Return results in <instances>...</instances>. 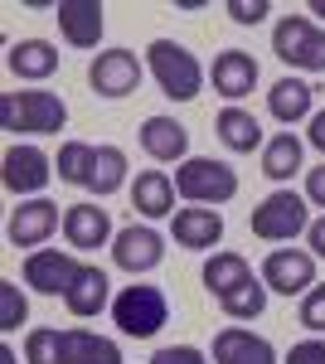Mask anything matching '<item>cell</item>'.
<instances>
[{
    "mask_svg": "<svg viewBox=\"0 0 325 364\" xmlns=\"http://www.w3.org/2000/svg\"><path fill=\"white\" fill-rule=\"evenodd\" d=\"M0 127L15 136H54L68 127V102L44 87H25V92H0Z\"/></svg>",
    "mask_w": 325,
    "mask_h": 364,
    "instance_id": "6da1fadb",
    "label": "cell"
},
{
    "mask_svg": "<svg viewBox=\"0 0 325 364\" xmlns=\"http://www.w3.org/2000/svg\"><path fill=\"white\" fill-rule=\"evenodd\" d=\"M146 63H151V73H156V83H161V92L170 102H194V97H199L204 68H199V58H194L185 44H175V39H151Z\"/></svg>",
    "mask_w": 325,
    "mask_h": 364,
    "instance_id": "7a4b0ae2",
    "label": "cell"
},
{
    "mask_svg": "<svg viewBox=\"0 0 325 364\" xmlns=\"http://www.w3.org/2000/svg\"><path fill=\"white\" fill-rule=\"evenodd\" d=\"M175 195L190 199V204H228L238 195V170L228 161H214V156H190L185 166L175 170Z\"/></svg>",
    "mask_w": 325,
    "mask_h": 364,
    "instance_id": "3957f363",
    "label": "cell"
},
{
    "mask_svg": "<svg viewBox=\"0 0 325 364\" xmlns=\"http://www.w3.org/2000/svg\"><path fill=\"white\" fill-rule=\"evenodd\" d=\"M165 321H170V301H165L161 287H122L117 296H112V326L122 331V336L132 340H151L161 331Z\"/></svg>",
    "mask_w": 325,
    "mask_h": 364,
    "instance_id": "277c9868",
    "label": "cell"
},
{
    "mask_svg": "<svg viewBox=\"0 0 325 364\" xmlns=\"http://www.w3.org/2000/svg\"><path fill=\"white\" fill-rule=\"evenodd\" d=\"M306 209H311L306 195H297V190H272V195L252 209L247 228H252L262 243H292L297 233L311 228V214H306Z\"/></svg>",
    "mask_w": 325,
    "mask_h": 364,
    "instance_id": "5b68a950",
    "label": "cell"
},
{
    "mask_svg": "<svg viewBox=\"0 0 325 364\" xmlns=\"http://www.w3.org/2000/svg\"><path fill=\"white\" fill-rule=\"evenodd\" d=\"M272 54L292 68L325 73V29H316L306 15H282L272 29Z\"/></svg>",
    "mask_w": 325,
    "mask_h": 364,
    "instance_id": "8992f818",
    "label": "cell"
},
{
    "mask_svg": "<svg viewBox=\"0 0 325 364\" xmlns=\"http://www.w3.org/2000/svg\"><path fill=\"white\" fill-rule=\"evenodd\" d=\"M0 180H5V190L10 195H20V199H39V190L54 180V161L39 151V146H10L5 151V161H0Z\"/></svg>",
    "mask_w": 325,
    "mask_h": 364,
    "instance_id": "52a82bcc",
    "label": "cell"
},
{
    "mask_svg": "<svg viewBox=\"0 0 325 364\" xmlns=\"http://www.w3.org/2000/svg\"><path fill=\"white\" fill-rule=\"evenodd\" d=\"M78 272H82L78 252H63V248H34L25 257V287H34L39 296H68Z\"/></svg>",
    "mask_w": 325,
    "mask_h": 364,
    "instance_id": "ba28073f",
    "label": "cell"
},
{
    "mask_svg": "<svg viewBox=\"0 0 325 364\" xmlns=\"http://www.w3.org/2000/svg\"><path fill=\"white\" fill-rule=\"evenodd\" d=\"M262 282H267V291H282V296H306L316 287V252L272 248L262 262Z\"/></svg>",
    "mask_w": 325,
    "mask_h": 364,
    "instance_id": "9c48e42d",
    "label": "cell"
},
{
    "mask_svg": "<svg viewBox=\"0 0 325 364\" xmlns=\"http://www.w3.org/2000/svg\"><path fill=\"white\" fill-rule=\"evenodd\" d=\"M87 83L97 97H132L141 87V58L132 49H102L87 63Z\"/></svg>",
    "mask_w": 325,
    "mask_h": 364,
    "instance_id": "30bf717a",
    "label": "cell"
},
{
    "mask_svg": "<svg viewBox=\"0 0 325 364\" xmlns=\"http://www.w3.org/2000/svg\"><path fill=\"white\" fill-rule=\"evenodd\" d=\"M165 257V238L156 233L151 224H127L117 238H112V262L122 267V272H156Z\"/></svg>",
    "mask_w": 325,
    "mask_h": 364,
    "instance_id": "8fae6325",
    "label": "cell"
},
{
    "mask_svg": "<svg viewBox=\"0 0 325 364\" xmlns=\"http://www.w3.org/2000/svg\"><path fill=\"white\" fill-rule=\"evenodd\" d=\"M54 228H58V204L54 199H20V209H15L10 224H5V238H10L15 248L34 252Z\"/></svg>",
    "mask_w": 325,
    "mask_h": 364,
    "instance_id": "7c38bea8",
    "label": "cell"
},
{
    "mask_svg": "<svg viewBox=\"0 0 325 364\" xmlns=\"http://www.w3.org/2000/svg\"><path fill=\"white\" fill-rule=\"evenodd\" d=\"M63 238H68L73 252H97V248H107L117 233H112L107 209H97V204H68L63 209Z\"/></svg>",
    "mask_w": 325,
    "mask_h": 364,
    "instance_id": "4fadbf2b",
    "label": "cell"
},
{
    "mask_svg": "<svg viewBox=\"0 0 325 364\" xmlns=\"http://www.w3.org/2000/svg\"><path fill=\"white\" fill-rule=\"evenodd\" d=\"M54 20H58L63 39H68L73 49H97V39H102V29H107L97 0H58Z\"/></svg>",
    "mask_w": 325,
    "mask_h": 364,
    "instance_id": "5bb4252c",
    "label": "cell"
},
{
    "mask_svg": "<svg viewBox=\"0 0 325 364\" xmlns=\"http://www.w3.org/2000/svg\"><path fill=\"white\" fill-rule=\"evenodd\" d=\"M141 151L151 161H175L185 166L190 161V132L175 122V117H146L141 122Z\"/></svg>",
    "mask_w": 325,
    "mask_h": 364,
    "instance_id": "9a60e30c",
    "label": "cell"
},
{
    "mask_svg": "<svg viewBox=\"0 0 325 364\" xmlns=\"http://www.w3.org/2000/svg\"><path fill=\"white\" fill-rule=\"evenodd\" d=\"M214 364H277L267 336H252L243 326H223L214 336Z\"/></svg>",
    "mask_w": 325,
    "mask_h": 364,
    "instance_id": "2e32d148",
    "label": "cell"
},
{
    "mask_svg": "<svg viewBox=\"0 0 325 364\" xmlns=\"http://www.w3.org/2000/svg\"><path fill=\"white\" fill-rule=\"evenodd\" d=\"M58 364H122V345L97 331H58Z\"/></svg>",
    "mask_w": 325,
    "mask_h": 364,
    "instance_id": "e0dca14e",
    "label": "cell"
},
{
    "mask_svg": "<svg viewBox=\"0 0 325 364\" xmlns=\"http://www.w3.org/2000/svg\"><path fill=\"white\" fill-rule=\"evenodd\" d=\"M170 233H175L180 248H194V252L218 248V238H223V214H218V209H204V204H194V209H175Z\"/></svg>",
    "mask_w": 325,
    "mask_h": 364,
    "instance_id": "ac0fdd59",
    "label": "cell"
},
{
    "mask_svg": "<svg viewBox=\"0 0 325 364\" xmlns=\"http://www.w3.org/2000/svg\"><path fill=\"white\" fill-rule=\"evenodd\" d=\"M5 68H10L20 83H44V78L58 73V49L49 39H20V44H10Z\"/></svg>",
    "mask_w": 325,
    "mask_h": 364,
    "instance_id": "d6986e66",
    "label": "cell"
},
{
    "mask_svg": "<svg viewBox=\"0 0 325 364\" xmlns=\"http://www.w3.org/2000/svg\"><path fill=\"white\" fill-rule=\"evenodd\" d=\"M257 87V58L247 49H223L214 54V92H223L228 102H238Z\"/></svg>",
    "mask_w": 325,
    "mask_h": 364,
    "instance_id": "ffe728a7",
    "label": "cell"
},
{
    "mask_svg": "<svg viewBox=\"0 0 325 364\" xmlns=\"http://www.w3.org/2000/svg\"><path fill=\"white\" fill-rule=\"evenodd\" d=\"M132 204L141 219H175V180L165 170H141L132 185Z\"/></svg>",
    "mask_w": 325,
    "mask_h": 364,
    "instance_id": "44dd1931",
    "label": "cell"
},
{
    "mask_svg": "<svg viewBox=\"0 0 325 364\" xmlns=\"http://www.w3.org/2000/svg\"><path fill=\"white\" fill-rule=\"evenodd\" d=\"M311 107H316V87L301 83V78H277L267 92V112L282 122V127H297V122H311Z\"/></svg>",
    "mask_w": 325,
    "mask_h": 364,
    "instance_id": "7402d4cb",
    "label": "cell"
},
{
    "mask_svg": "<svg viewBox=\"0 0 325 364\" xmlns=\"http://www.w3.org/2000/svg\"><path fill=\"white\" fill-rule=\"evenodd\" d=\"M63 306L73 311V316H97L102 306H112V282L107 272L97 267V262H82V272L73 277V287H68V296H63Z\"/></svg>",
    "mask_w": 325,
    "mask_h": 364,
    "instance_id": "603a6c76",
    "label": "cell"
},
{
    "mask_svg": "<svg viewBox=\"0 0 325 364\" xmlns=\"http://www.w3.org/2000/svg\"><path fill=\"white\" fill-rule=\"evenodd\" d=\"M214 132H218V141H223L228 151H238V156L257 151V146H267V141H262V127H257V117L243 112V107H223V112L214 117Z\"/></svg>",
    "mask_w": 325,
    "mask_h": 364,
    "instance_id": "cb8c5ba5",
    "label": "cell"
},
{
    "mask_svg": "<svg viewBox=\"0 0 325 364\" xmlns=\"http://www.w3.org/2000/svg\"><path fill=\"white\" fill-rule=\"evenodd\" d=\"M301 151H306V146H301L297 132H277V136L262 146V175L277 180V185H282V180H292V175L301 170Z\"/></svg>",
    "mask_w": 325,
    "mask_h": 364,
    "instance_id": "d4e9b609",
    "label": "cell"
},
{
    "mask_svg": "<svg viewBox=\"0 0 325 364\" xmlns=\"http://www.w3.org/2000/svg\"><path fill=\"white\" fill-rule=\"evenodd\" d=\"M243 282H252V267H247V257H238V252H214V257L204 262V287H209V296H228V291H238Z\"/></svg>",
    "mask_w": 325,
    "mask_h": 364,
    "instance_id": "484cf974",
    "label": "cell"
},
{
    "mask_svg": "<svg viewBox=\"0 0 325 364\" xmlns=\"http://www.w3.org/2000/svg\"><path fill=\"white\" fill-rule=\"evenodd\" d=\"M122 185H127V151H122V146H97L87 190H92L97 199H107V195H117Z\"/></svg>",
    "mask_w": 325,
    "mask_h": 364,
    "instance_id": "4316f807",
    "label": "cell"
},
{
    "mask_svg": "<svg viewBox=\"0 0 325 364\" xmlns=\"http://www.w3.org/2000/svg\"><path fill=\"white\" fill-rule=\"evenodd\" d=\"M218 306H223V316H228V321H257V316L267 311V282H262V277L243 282L238 291L218 296Z\"/></svg>",
    "mask_w": 325,
    "mask_h": 364,
    "instance_id": "83f0119b",
    "label": "cell"
},
{
    "mask_svg": "<svg viewBox=\"0 0 325 364\" xmlns=\"http://www.w3.org/2000/svg\"><path fill=\"white\" fill-rule=\"evenodd\" d=\"M92 156H97V146H87V141H63V146H58V180H63V185H82V190H87Z\"/></svg>",
    "mask_w": 325,
    "mask_h": 364,
    "instance_id": "f1b7e54d",
    "label": "cell"
},
{
    "mask_svg": "<svg viewBox=\"0 0 325 364\" xmlns=\"http://www.w3.org/2000/svg\"><path fill=\"white\" fill-rule=\"evenodd\" d=\"M29 321V301H25V291L15 287V282L5 277L0 282V331H20Z\"/></svg>",
    "mask_w": 325,
    "mask_h": 364,
    "instance_id": "f546056e",
    "label": "cell"
},
{
    "mask_svg": "<svg viewBox=\"0 0 325 364\" xmlns=\"http://www.w3.org/2000/svg\"><path fill=\"white\" fill-rule=\"evenodd\" d=\"M25 364H58V331L39 326L25 336Z\"/></svg>",
    "mask_w": 325,
    "mask_h": 364,
    "instance_id": "4dcf8cb0",
    "label": "cell"
},
{
    "mask_svg": "<svg viewBox=\"0 0 325 364\" xmlns=\"http://www.w3.org/2000/svg\"><path fill=\"white\" fill-rule=\"evenodd\" d=\"M301 326L316 331V336L325 331V282H316V287L301 296Z\"/></svg>",
    "mask_w": 325,
    "mask_h": 364,
    "instance_id": "1f68e13d",
    "label": "cell"
},
{
    "mask_svg": "<svg viewBox=\"0 0 325 364\" xmlns=\"http://www.w3.org/2000/svg\"><path fill=\"white\" fill-rule=\"evenodd\" d=\"M151 364H209L204 350H194V345H165L151 355Z\"/></svg>",
    "mask_w": 325,
    "mask_h": 364,
    "instance_id": "d6a6232c",
    "label": "cell"
},
{
    "mask_svg": "<svg viewBox=\"0 0 325 364\" xmlns=\"http://www.w3.org/2000/svg\"><path fill=\"white\" fill-rule=\"evenodd\" d=\"M228 15H233L238 25H262L272 15V5L267 0H228Z\"/></svg>",
    "mask_w": 325,
    "mask_h": 364,
    "instance_id": "836d02e7",
    "label": "cell"
},
{
    "mask_svg": "<svg viewBox=\"0 0 325 364\" xmlns=\"http://www.w3.org/2000/svg\"><path fill=\"white\" fill-rule=\"evenodd\" d=\"M287 364H325V340H301L287 350Z\"/></svg>",
    "mask_w": 325,
    "mask_h": 364,
    "instance_id": "e575fe53",
    "label": "cell"
},
{
    "mask_svg": "<svg viewBox=\"0 0 325 364\" xmlns=\"http://www.w3.org/2000/svg\"><path fill=\"white\" fill-rule=\"evenodd\" d=\"M306 204H316V209H325V166L306 170Z\"/></svg>",
    "mask_w": 325,
    "mask_h": 364,
    "instance_id": "d590c367",
    "label": "cell"
},
{
    "mask_svg": "<svg viewBox=\"0 0 325 364\" xmlns=\"http://www.w3.org/2000/svg\"><path fill=\"white\" fill-rule=\"evenodd\" d=\"M306 243H311V252H316V257H325V214H321V219H311V228H306Z\"/></svg>",
    "mask_w": 325,
    "mask_h": 364,
    "instance_id": "8d00e7d4",
    "label": "cell"
},
{
    "mask_svg": "<svg viewBox=\"0 0 325 364\" xmlns=\"http://www.w3.org/2000/svg\"><path fill=\"white\" fill-rule=\"evenodd\" d=\"M306 141H311V146H316V151L325 156V107L311 117V132H306Z\"/></svg>",
    "mask_w": 325,
    "mask_h": 364,
    "instance_id": "74e56055",
    "label": "cell"
},
{
    "mask_svg": "<svg viewBox=\"0 0 325 364\" xmlns=\"http://www.w3.org/2000/svg\"><path fill=\"white\" fill-rule=\"evenodd\" d=\"M0 364H15V350L10 345H0Z\"/></svg>",
    "mask_w": 325,
    "mask_h": 364,
    "instance_id": "f35d334b",
    "label": "cell"
},
{
    "mask_svg": "<svg viewBox=\"0 0 325 364\" xmlns=\"http://www.w3.org/2000/svg\"><path fill=\"white\" fill-rule=\"evenodd\" d=\"M311 15H321V25H325V0H311Z\"/></svg>",
    "mask_w": 325,
    "mask_h": 364,
    "instance_id": "ab89813d",
    "label": "cell"
}]
</instances>
